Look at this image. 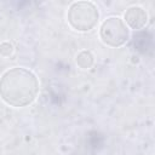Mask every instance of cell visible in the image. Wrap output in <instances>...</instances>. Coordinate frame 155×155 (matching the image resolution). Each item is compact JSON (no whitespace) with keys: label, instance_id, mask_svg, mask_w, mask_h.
<instances>
[{"label":"cell","instance_id":"6da1fadb","mask_svg":"<svg viewBox=\"0 0 155 155\" xmlns=\"http://www.w3.org/2000/svg\"><path fill=\"white\" fill-rule=\"evenodd\" d=\"M39 93V80L36 75L22 67L6 70L0 78V97L15 108L31 104Z\"/></svg>","mask_w":155,"mask_h":155},{"label":"cell","instance_id":"7a4b0ae2","mask_svg":"<svg viewBox=\"0 0 155 155\" xmlns=\"http://www.w3.org/2000/svg\"><path fill=\"white\" fill-rule=\"evenodd\" d=\"M99 12L92 1H75L67 13L69 25L78 31H88L93 29L98 22Z\"/></svg>","mask_w":155,"mask_h":155},{"label":"cell","instance_id":"3957f363","mask_svg":"<svg viewBox=\"0 0 155 155\" xmlns=\"http://www.w3.org/2000/svg\"><path fill=\"white\" fill-rule=\"evenodd\" d=\"M99 38L103 44L110 47H120L130 39V29L120 17H109L103 21L99 28Z\"/></svg>","mask_w":155,"mask_h":155},{"label":"cell","instance_id":"277c9868","mask_svg":"<svg viewBox=\"0 0 155 155\" xmlns=\"http://www.w3.org/2000/svg\"><path fill=\"white\" fill-rule=\"evenodd\" d=\"M125 24L128 25L131 29L139 30L145 27L148 22V15L145 10L140 6H131L125 12Z\"/></svg>","mask_w":155,"mask_h":155},{"label":"cell","instance_id":"5b68a950","mask_svg":"<svg viewBox=\"0 0 155 155\" xmlns=\"http://www.w3.org/2000/svg\"><path fill=\"white\" fill-rule=\"evenodd\" d=\"M75 62L81 69H90L94 63V58H93V54L90 51L82 50L76 54Z\"/></svg>","mask_w":155,"mask_h":155},{"label":"cell","instance_id":"8992f818","mask_svg":"<svg viewBox=\"0 0 155 155\" xmlns=\"http://www.w3.org/2000/svg\"><path fill=\"white\" fill-rule=\"evenodd\" d=\"M13 52V45L10 44L8 41H4L0 44V54L4 57H8L11 56Z\"/></svg>","mask_w":155,"mask_h":155}]
</instances>
